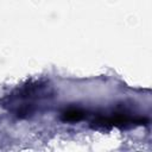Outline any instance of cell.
Listing matches in <instances>:
<instances>
[{
    "mask_svg": "<svg viewBox=\"0 0 152 152\" xmlns=\"http://www.w3.org/2000/svg\"><path fill=\"white\" fill-rule=\"evenodd\" d=\"M64 114H65V119H66V120H80V119L83 116L82 113H81L80 110H76V109H74V110H68V112H65Z\"/></svg>",
    "mask_w": 152,
    "mask_h": 152,
    "instance_id": "1",
    "label": "cell"
}]
</instances>
